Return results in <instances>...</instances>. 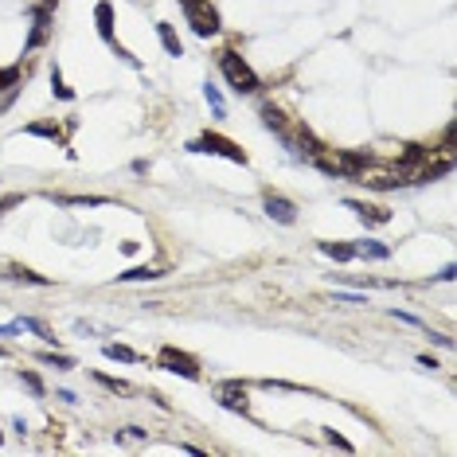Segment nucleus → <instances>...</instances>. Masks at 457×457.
I'll return each instance as SVG.
<instances>
[{"label": "nucleus", "mask_w": 457, "mask_h": 457, "mask_svg": "<svg viewBox=\"0 0 457 457\" xmlns=\"http://www.w3.org/2000/svg\"><path fill=\"white\" fill-rule=\"evenodd\" d=\"M352 180H356V184H368V188L387 192V188H398V184H410V169H403L398 160H395V164H383V160L364 157Z\"/></svg>", "instance_id": "obj_1"}, {"label": "nucleus", "mask_w": 457, "mask_h": 457, "mask_svg": "<svg viewBox=\"0 0 457 457\" xmlns=\"http://www.w3.org/2000/svg\"><path fill=\"white\" fill-rule=\"evenodd\" d=\"M219 70H223V79L239 90V94H254V90H258V75H254V70L242 63V55H235V51H223V55H219Z\"/></svg>", "instance_id": "obj_2"}, {"label": "nucleus", "mask_w": 457, "mask_h": 457, "mask_svg": "<svg viewBox=\"0 0 457 457\" xmlns=\"http://www.w3.org/2000/svg\"><path fill=\"white\" fill-rule=\"evenodd\" d=\"M180 8L188 16V24L196 28V36H215L223 24H219V12L211 0H180Z\"/></svg>", "instance_id": "obj_3"}, {"label": "nucleus", "mask_w": 457, "mask_h": 457, "mask_svg": "<svg viewBox=\"0 0 457 457\" xmlns=\"http://www.w3.org/2000/svg\"><path fill=\"white\" fill-rule=\"evenodd\" d=\"M188 149H192V153H215V157H227V160H235V164H247V153H242L235 141L219 137V133H203V137L192 141Z\"/></svg>", "instance_id": "obj_4"}, {"label": "nucleus", "mask_w": 457, "mask_h": 457, "mask_svg": "<svg viewBox=\"0 0 457 457\" xmlns=\"http://www.w3.org/2000/svg\"><path fill=\"white\" fill-rule=\"evenodd\" d=\"M157 364H160V368H164V371H172V375H184V379H199V364H196V356H188V352L172 348V344H164V348H160Z\"/></svg>", "instance_id": "obj_5"}, {"label": "nucleus", "mask_w": 457, "mask_h": 457, "mask_svg": "<svg viewBox=\"0 0 457 457\" xmlns=\"http://www.w3.org/2000/svg\"><path fill=\"white\" fill-rule=\"evenodd\" d=\"M266 215L270 219H278V223H293V219H297V208H293V203H289L286 196H274V192H266Z\"/></svg>", "instance_id": "obj_6"}, {"label": "nucleus", "mask_w": 457, "mask_h": 457, "mask_svg": "<svg viewBox=\"0 0 457 457\" xmlns=\"http://www.w3.org/2000/svg\"><path fill=\"white\" fill-rule=\"evenodd\" d=\"M219 403H223L227 410H239V415H247V410H250L247 391H242L239 383H223V387H219Z\"/></svg>", "instance_id": "obj_7"}, {"label": "nucleus", "mask_w": 457, "mask_h": 457, "mask_svg": "<svg viewBox=\"0 0 457 457\" xmlns=\"http://www.w3.org/2000/svg\"><path fill=\"white\" fill-rule=\"evenodd\" d=\"M94 20H98V36H102V40L114 43V4H109V0H98Z\"/></svg>", "instance_id": "obj_8"}, {"label": "nucleus", "mask_w": 457, "mask_h": 457, "mask_svg": "<svg viewBox=\"0 0 457 457\" xmlns=\"http://www.w3.org/2000/svg\"><path fill=\"white\" fill-rule=\"evenodd\" d=\"M47 36H51V16H47V8H40L36 12V28H31V36H28V47H43Z\"/></svg>", "instance_id": "obj_9"}, {"label": "nucleus", "mask_w": 457, "mask_h": 457, "mask_svg": "<svg viewBox=\"0 0 457 457\" xmlns=\"http://www.w3.org/2000/svg\"><path fill=\"white\" fill-rule=\"evenodd\" d=\"M348 208L356 211V215L364 219V223H387V219H391V211H387V208H368V203H356V199H348Z\"/></svg>", "instance_id": "obj_10"}, {"label": "nucleus", "mask_w": 457, "mask_h": 457, "mask_svg": "<svg viewBox=\"0 0 457 457\" xmlns=\"http://www.w3.org/2000/svg\"><path fill=\"white\" fill-rule=\"evenodd\" d=\"M320 254H328V258H336V262H352L356 258V247L352 242H320Z\"/></svg>", "instance_id": "obj_11"}, {"label": "nucleus", "mask_w": 457, "mask_h": 457, "mask_svg": "<svg viewBox=\"0 0 457 457\" xmlns=\"http://www.w3.org/2000/svg\"><path fill=\"white\" fill-rule=\"evenodd\" d=\"M262 121H266L270 130H278V133H289V121H286V114H281V109L274 106V102H266V106H262Z\"/></svg>", "instance_id": "obj_12"}, {"label": "nucleus", "mask_w": 457, "mask_h": 457, "mask_svg": "<svg viewBox=\"0 0 457 457\" xmlns=\"http://www.w3.org/2000/svg\"><path fill=\"white\" fill-rule=\"evenodd\" d=\"M157 36H160V43H164V51H169V55H184V47H180L172 24H157Z\"/></svg>", "instance_id": "obj_13"}, {"label": "nucleus", "mask_w": 457, "mask_h": 457, "mask_svg": "<svg viewBox=\"0 0 457 457\" xmlns=\"http://www.w3.org/2000/svg\"><path fill=\"white\" fill-rule=\"evenodd\" d=\"M59 203H67V208H102L109 199H102V196H59Z\"/></svg>", "instance_id": "obj_14"}, {"label": "nucleus", "mask_w": 457, "mask_h": 457, "mask_svg": "<svg viewBox=\"0 0 457 457\" xmlns=\"http://www.w3.org/2000/svg\"><path fill=\"white\" fill-rule=\"evenodd\" d=\"M102 352H106L109 359H121V364H137V359H141L137 352H133V348H125V344H106Z\"/></svg>", "instance_id": "obj_15"}, {"label": "nucleus", "mask_w": 457, "mask_h": 457, "mask_svg": "<svg viewBox=\"0 0 457 457\" xmlns=\"http://www.w3.org/2000/svg\"><path fill=\"white\" fill-rule=\"evenodd\" d=\"M153 278H160L157 266H137V270H125V274H121V281H153Z\"/></svg>", "instance_id": "obj_16"}, {"label": "nucleus", "mask_w": 457, "mask_h": 457, "mask_svg": "<svg viewBox=\"0 0 457 457\" xmlns=\"http://www.w3.org/2000/svg\"><path fill=\"white\" fill-rule=\"evenodd\" d=\"M20 325L28 328V332H36V336H43V340H47V344H55V332H51V328L43 325V320H36V317H24Z\"/></svg>", "instance_id": "obj_17"}, {"label": "nucleus", "mask_w": 457, "mask_h": 457, "mask_svg": "<svg viewBox=\"0 0 457 457\" xmlns=\"http://www.w3.org/2000/svg\"><path fill=\"white\" fill-rule=\"evenodd\" d=\"M94 379H98L106 391H114V395H130V383H121V379H114V375H102V371H98Z\"/></svg>", "instance_id": "obj_18"}, {"label": "nucleus", "mask_w": 457, "mask_h": 457, "mask_svg": "<svg viewBox=\"0 0 457 457\" xmlns=\"http://www.w3.org/2000/svg\"><path fill=\"white\" fill-rule=\"evenodd\" d=\"M356 254H364V258H387L391 250L379 247V242H364V247H356Z\"/></svg>", "instance_id": "obj_19"}, {"label": "nucleus", "mask_w": 457, "mask_h": 457, "mask_svg": "<svg viewBox=\"0 0 457 457\" xmlns=\"http://www.w3.org/2000/svg\"><path fill=\"white\" fill-rule=\"evenodd\" d=\"M12 278L31 281V286H47V278H43V274H31V270H24V266H12Z\"/></svg>", "instance_id": "obj_20"}, {"label": "nucleus", "mask_w": 457, "mask_h": 457, "mask_svg": "<svg viewBox=\"0 0 457 457\" xmlns=\"http://www.w3.org/2000/svg\"><path fill=\"white\" fill-rule=\"evenodd\" d=\"M43 364H55V368H59V371H67V368H75V359H70V356H55V352H43Z\"/></svg>", "instance_id": "obj_21"}, {"label": "nucleus", "mask_w": 457, "mask_h": 457, "mask_svg": "<svg viewBox=\"0 0 457 457\" xmlns=\"http://www.w3.org/2000/svg\"><path fill=\"white\" fill-rule=\"evenodd\" d=\"M16 82H20V67H4V70H0V90L16 86Z\"/></svg>", "instance_id": "obj_22"}, {"label": "nucleus", "mask_w": 457, "mask_h": 457, "mask_svg": "<svg viewBox=\"0 0 457 457\" xmlns=\"http://www.w3.org/2000/svg\"><path fill=\"white\" fill-rule=\"evenodd\" d=\"M28 133H36V137H47V141H63V133L55 130V125H28Z\"/></svg>", "instance_id": "obj_23"}, {"label": "nucleus", "mask_w": 457, "mask_h": 457, "mask_svg": "<svg viewBox=\"0 0 457 457\" xmlns=\"http://www.w3.org/2000/svg\"><path fill=\"white\" fill-rule=\"evenodd\" d=\"M51 86H55V94H59V98H75V94H70V86H63V75H59V70H55V75H51Z\"/></svg>", "instance_id": "obj_24"}, {"label": "nucleus", "mask_w": 457, "mask_h": 457, "mask_svg": "<svg viewBox=\"0 0 457 457\" xmlns=\"http://www.w3.org/2000/svg\"><path fill=\"white\" fill-rule=\"evenodd\" d=\"M20 379H24V383H28L31 391H36V395H43V379L36 375V371H20Z\"/></svg>", "instance_id": "obj_25"}, {"label": "nucleus", "mask_w": 457, "mask_h": 457, "mask_svg": "<svg viewBox=\"0 0 457 457\" xmlns=\"http://www.w3.org/2000/svg\"><path fill=\"white\" fill-rule=\"evenodd\" d=\"M328 442H332V446H340V449H352V442H348V437H340L336 430H328Z\"/></svg>", "instance_id": "obj_26"}, {"label": "nucleus", "mask_w": 457, "mask_h": 457, "mask_svg": "<svg viewBox=\"0 0 457 457\" xmlns=\"http://www.w3.org/2000/svg\"><path fill=\"white\" fill-rule=\"evenodd\" d=\"M208 102L215 106V114H223V98H219V90H215V86H208Z\"/></svg>", "instance_id": "obj_27"}, {"label": "nucleus", "mask_w": 457, "mask_h": 457, "mask_svg": "<svg viewBox=\"0 0 457 457\" xmlns=\"http://www.w3.org/2000/svg\"><path fill=\"white\" fill-rule=\"evenodd\" d=\"M20 199H24V196H4V199H0V215H4V211H8V208H16Z\"/></svg>", "instance_id": "obj_28"}, {"label": "nucleus", "mask_w": 457, "mask_h": 457, "mask_svg": "<svg viewBox=\"0 0 457 457\" xmlns=\"http://www.w3.org/2000/svg\"><path fill=\"white\" fill-rule=\"evenodd\" d=\"M0 356H4V348H0Z\"/></svg>", "instance_id": "obj_29"}]
</instances>
